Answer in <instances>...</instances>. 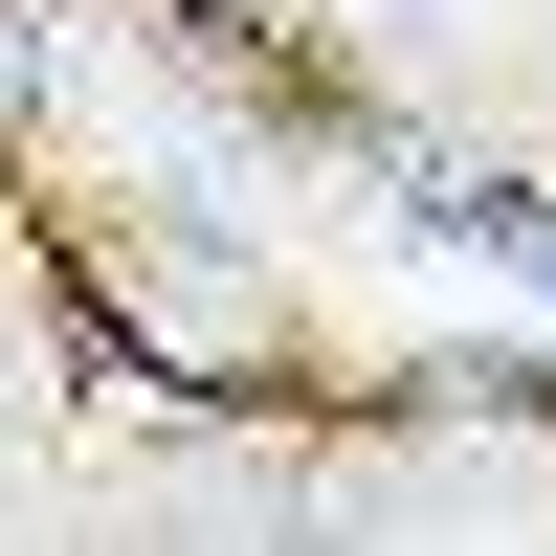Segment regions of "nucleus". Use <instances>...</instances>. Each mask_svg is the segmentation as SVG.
Instances as JSON below:
<instances>
[{
  "instance_id": "f257e3e1",
  "label": "nucleus",
  "mask_w": 556,
  "mask_h": 556,
  "mask_svg": "<svg viewBox=\"0 0 556 556\" xmlns=\"http://www.w3.org/2000/svg\"><path fill=\"white\" fill-rule=\"evenodd\" d=\"M356 178H379V223H401V245L556 290V178H513V156H445V134H356Z\"/></svg>"
},
{
  "instance_id": "f03ea898",
  "label": "nucleus",
  "mask_w": 556,
  "mask_h": 556,
  "mask_svg": "<svg viewBox=\"0 0 556 556\" xmlns=\"http://www.w3.org/2000/svg\"><path fill=\"white\" fill-rule=\"evenodd\" d=\"M67 89V45H45V0H0V112H45Z\"/></svg>"
},
{
  "instance_id": "7ed1b4c3",
  "label": "nucleus",
  "mask_w": 556,
  "mask_h": 556,
  "mask_svg": "<svg viewBox=\"0 0 556 556\" xmlns=\"http://www.w3.org/2000/svg\"><path fill=\"white\" fill-rule=\"evenodd\" d=\"M401 23H424V0H401Z\"/></svg>"
}]
</instances>
